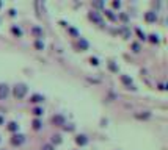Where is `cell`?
Listing matches in <instances>:
<instances>
[{
  "instance_id": "26",
  "label": "cell",
  "mask_w": 168,
  "mask_h": 150,
  "mask_svg": "<svg viewBox=\"0 0 168 150\" xmlns=\"http://www.w3.org/2000/svg\"><path fill=\"white\" fill-rule=\"evenodd\" d=\"M2 122H3V117H0V124H2Z\"/></svg>"
},
{
  "instance_id": "19",
  "label": "cell",
  "mask_w": 168,
  "mask_h": 150,
  "mask_svg": "<svg viewBox=\"0 0 168 150\" xmlns=\"http://www.w3.org/2000/svg\"><path fill=\"white\" fill-rule=\"evenodd\" d=\"M33 113H35V116H41L43 114V109L41 108H35V109H33Z\"/></svg>"
},
{
  "instance_id": "10",
  "label": "cell",
  "mask_w": 168,
  "mask_h": 150,
  "mask_svg": "<svg viewBox=\"0 0 168 150\" xmlns=\"http://www.w3.org/2000/svg\"><path fill=\"white\" fill-rule=\"evenodd\" d=\"M41 100H44V97H43V95H39V94H35V95H32V99H30V102H33V103H38V102H41Z\"/></svg>"
},
{
  "instance_id": "20",
  "label": "cell",
  "mask_w": 168,
  "mask_h": 150,
  "mask_svg": "<svg viewBox=\"0 0 168 150\" xmlns=\"http://www.w3.org/2000/svg\"><path fill=\"white\" fill-rule=\"evenodd\" d=\"M35 45H36V49H43V47H44L43 41H36V42H35Z\"/></svg>"
},
{
  "instance_id": "3",
  "label": "cell",
  "mask_w": 168,
  "mask_h": 150,
  "mask_svg": "<svg viewBox=\"0 0 168 150\" xmlns=\"http://www.w3.org/2000/svg\"><path fill=\"white\" fill-rule=\"evenodd\" d=\"M25 142V136L24 135H13L11 138V144L13 145H21Z\"/></svg>"
},
{
  "instance_id": "22",
  "label": "cell",
  "mask_w": 168,
  "mask_h": 150,
  "mask_svg": "<svg viewBox=\"0 0 168 150\" xmlns=\"http://www.w3.org/2000/svg\"><path fill=\"white\" fill-rule=\"evenodd\" d=\"M112 5L115 6V8H119V6H121V2H116V0H115V2L112 3Z\"/></svg>"
},
{
  "instance_id": "25",
  "label": "cell",
  "mask_w": 168,
  "mask_h": 150,
  "mask_svg": "<svg viewBox=\"0 0 168 150\" xmlns=\"http://www.w3.org/2000/svg\"><path fill=\"white\" fill-rule=\"evenodd\" d=\"M91 63H93V64L96 66V64H97V59H96V58H91Z\"/></svg>"
},
{
  "instance_id": "9",
  "label": "cell",
  "mask_w": 168,
  "mask_h": 150,
  "mask_svg": "<svg viewBox=\"0 0 168 150\" xmlns=\"http://www.w3.org/2000/svg\"><path fill=\"white\" fill-rule=\"evenodd\" d=\"M121 81H123L124 85H127V86H129V88H130V86H132V80H130L127 75H121Z\"/></svg>"
},
{
  "instance_id": "18",
  "label": "cell",
  "mask_w": 168,
  "mask_h": 150,
  "mask_svg": "<svg viewBox=\"0 0 168 150\" xmlns=\"http://www.w3.org/2000/svg\"><path fill=\"white\" fill-rule=\"evenodd\" d=\"M149 39H151V42H159V36L157 35H151Z\"/></svg>"
},
{
  "instance_id": "16",
  "label": "cell",
  "mask_w": 168,
  "mask_h": 150,
  "mask_svg": "<svg viewBox=\"0 0 168 150\" xmlns=\"http://www.w3.org/2000/svg\"><path fill=\"white\" fill-rule=\"evenodd\" d=\"M41 150H55V149H53L52 144H44V145L41 147Z\"/></svg>"
},
{
  "instance_id": "6",
  "label": "cell",
  "mask_w": 168,
  "mask_h": 150,
  "mask_svg": "<svg viewBox=\"0 0 168 150\" xmlns=\"http://www.w3.org/2000/svg\"><path fill=\"white\" fill-rule=\"evenodd\" d=\"M144 19H146L148 22H156L157 21V14L154 11H148L146 14H144Z\"/></svg>"
},
{
  "instance_id": "11",
  "label": "cell",
  "mask_w": 168,
  "mask_h": 150,
  "mask_svg": "<svg viewBox=\"0 0 168 150\" xmlns=\"http://www.w3.org/2000/svg\"><path fill=\"white\" fill-rule=\"evenodd\" d=\"M79 47L82 49V50H85V49H88V42L85 41V39H80L79 41Z\"/></svg>"
},
{
  "instance_id": "1",
  "label": "cell",
  "mask_w": 168,
  "mask_h": 150,
  "mask_svg": "<svg viewBox=\"0 0 168 150\" xmlns=\"http://www.w3.org/2000/svg\"><path fill=\"white\" fill-rule=\"evenodd\" d=\"M27 91H28L27 85H24V83H18V85L14 86V89H13V94H14L16 99H24Z\"/></svg>"
},
{
  "instance_id": "8",
  "label": "cell",
  "mask_w": 168,
  "mask_h": 150,
  "mask_svg": "<svg viewBox=\"0 0 168 150\" xmlns=\"http://www.w3.org/2000/svg\"><path fill=\"white\" fill-rule=\"evenodd\" d=\"M32 33L35 36H38V38H43V35H44V33H43V28H39V27H33L32 28Z\"/></svg>"
},
{
  "instance_id": "13",
  "label": "cell",
  "mask_w": 168,
  "mask_h": 150,
  "mask_svg": "<svg viewBox=\"0 0 168 150\" xmlns=\"http://www.w3.org/2000/svg\"><path fill=\"white\" fill-rule=\"evenodd\" d=\"M8 130H9V131H16V130H18V124H16V122H9V124H8Z\"/></svg>"
},
{
  "instance_id": "24",
  "label": "cell",
  "mask_w": 168,
  "mask_h": 150,
  "mask_svg": "<svg viewBox=\"0 0 168 150\" xmlns=\"http://www.w3.org/2000/svg\"><path fill=\"white\" fill-rule=\"evenodd\" d=\"M121 19H123V21H127V14H121Z\"/></svg>"
},
{
  "instance_id": "12",
  "label": "cell",
  "mask_w": 168,
  "mask_h": 150,
  "mask_svg": "<svg viewBox=\"0 0 168 150\" xmlns=\"http://www.w3.org/2000/svg\"><path fill=\"white\" fill-rule=\"evenodd\" d=\"M52 142L53 144H60V142H61V136L60 135H53L52 136Z\"/></svg>"
},
{
  "instance_id": "14",
  "label": "cell",
  "mask_w": 168,
  "mask_h": 150,
  "mask_svg": "<svg viewBox=\"0 0 168 150\" xmlns=\"http://www.w3.org/2000/svg\"><path fill=\"white\" fill-rule=\"evenodd\" d=\"M41 121H38V119H35V121H33V128H35V130H39V128H41Z\"/></svg>"
},
{
  "instance_id": "5",
  "label": "cell",
  "mask_w": 168,
  "mask_h": 150,
  "mask_svg": "<svg viewBox=\"0 0 168 150\" xmlns=\"http://www.w3.org/2000/svg\"><path fill=\"white\" fill-rule=\"evenodd\" d=\"M90 19H91L93 22H96L97 25H102V17L99 16V13H96V11H91L90 13Z\"/></svg>"
},
{
  "instance_id": "17",
  "label": "cell",
  "mask_w": 168,
  "mask_h": 150,
  "mask_svg": "<svg viewBox=\"0 0 168 150\" xmlns=\"http://www.w3.org/2000/svg\"><path fill=\"white\" fill-rule=\"evenodd\" d=\"M13 33H14V35H18V36H21L22 35V30L18 28V27H13Z\"/></svg>"
},
{
  "instance_id": "15",
  "label": "cell",
  "mask_w": 168,
  "mask_h": 150,
  "mask_svg": "<svg viewBox=\"0 0 168 150\" xmlns=\"http://www.w3.org/2000/svg\"><path fill=\"white\" fill-rule=\"evenodd\" d=\"M105 14H107V17H109V19H112V21H116V16L113 14L112 11H105Z\"/></svg>"
},
{
  "instance_id": "2",
  "label": "cell",
  "mask_w": 168,
  "mask_h": 150,
  "mask_svg": "<svg viewBox=\"0 0 168 150\" xmlns=\"http://www.w3.org/2000/svg\"><path fill=\"white\" fill-rule=\"evenodd\" d=\"M52 124L57 125V127H63V125H66V119H65V116H61V114H55V116L52 117Z\"/></svg>"
},
{
  "instance_id": "4",
  "label": "cell",
  "mask_w": 168,
  "mask_h": 150,
  "mask_svg": "<svg viewBox=\"0 0 168 150\" xmlns=\"http://www.w3.org/2000/svg\"><path fill=\"white\" fill-rule=\"evenodd\" d=\"M9 94V88L8 85H5V83H0V100L2 99H6V95Z\"/></svg>"
},
{
  "instance_id": "23",
  "label": "cell",
  "mask_w": 168,
  "mask_h": 150,
  "mask_svg": "<svg viewBox=\"0 0 168 150\" xmlns=\"http://www.w3.org/2000/svg\"><path fill=\"white\" fill-rule=\"evenodd\" d=\"M93 5H94V6H97V8H99V6H102V2H96V3H93Z\"/></svg>"
},
{
  "instance_id": "7",
  "label": "cell",
  "mask_w": 168,
  "mask_h": 150,
  "mask_svg": "<svg viewBox=\"0 0 168 150\" xmlns=\"http://www.w3.org/2000/svg\"><path fill=\"white\" fill-rule=\"evenodd\" d=\"M76 142H77L79 145H86L88 139H86V136H85V135H80V136H77V138H76Z\"/></svg>"
},
{
  "instance_id": "21",
  "label": "cell",
  "mask_w": 168,
  "mask_h": 150,
  "mask_svg": "<svg viewBox=\"0 0 168 150\" xmlns=\"http://www.w3.org/2000/svg\"><path fill=\"white\" fill-rule=\"evenodd\" d=\"M137 33H138V36H140L142 39H144V33L142 31V30H137Z\"/></svg>"
}]
</instances>
